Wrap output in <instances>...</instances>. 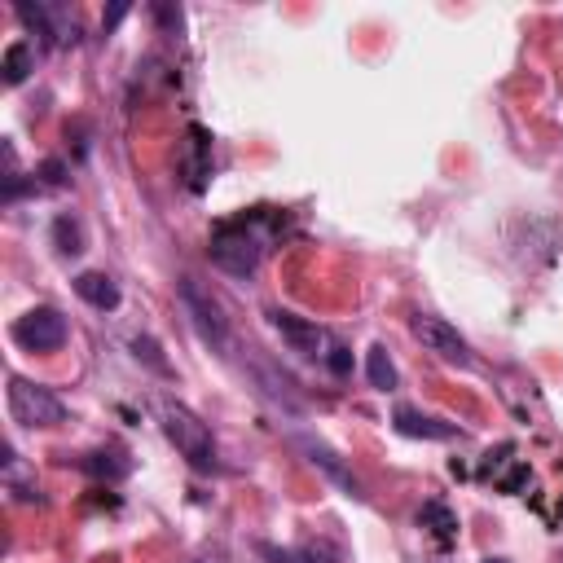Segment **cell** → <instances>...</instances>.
I'll return each mask as SVG.
<instances>
[{"instance_id": "7402d4cb", "label": "cell", "mask_w": 563, "mask_h": 563, "mask_svg": "<svg viewBox=\"0 0 563 563\" xmlns=\"http://www.w3.org/2000/svg\"><path fill=\"white\" fill-rule=\"evenodd\" d=\"M524 480H528V471H524V467H515V471H511V476H506V480H502V489H506V493H515V489H520V484H524Z\"/></svg>"}, {"instance_id": "2e32d148", "label": "cell", "mask_w": 563, "mask_h": 563, "mask_svg": "<svg viewBox=\"0 0 563 563\" xmlns=\"http://www.w3.org/2000/svg\"><path fill=\"white\" fill-rule=\"evenodd\" d=\"M84 471L106 476V480H119V476H128V458L124 454H88L84 458Z\"/></svg>"}, {"instance_id": "8992f818", "label": "cell", "mask_w": 563, "mask_h": 563, "mask_svg": "<svg viewBox=\"0 0 563 563\" xmlns=\"http://www.w3.org/2000/svg\"><path fill=\"white\" fill-rule=\"evenodd\" d=\"M14 339L27 352H58L66 344V317L58 308H31L14 322Z\"/></svg>"}, {"instance_id": "ac0fdd59", "label": "cell", "mask_w": 563, "mask_h": 563, "mask_svg": "<svg viewBox=\"0 0 563 563\" xmlns=\"http://www.w3.org/2000/svg\"><path fill=\"white\" fill-rule=\"evenodd\" d=\"M326 366H330V374H339V379H348L352 374V352L344 348V344H335L326 352Z\"/></svg>"}, {"instance_id": "e0dca14e", "label": "cell", "mask_w": 563, "mask_h": 563, "mask_svg": "<svg viewBox=\"0 0 563 563\" xmlns=\"http://www.w3.org/2000/svg\"><path fill=\"white\" fill-rule=\"evenodd\" d=\"M132 352H137V357L146 361V366H154L159 374H168V361H163V352H159V344H154L150 335H137V339H132Z\"/></svg>"}, {"instance_id": "9a60e30c", "label": "cell", "mask_w": 563, "mask_h": 563, "mask_svg": "<svg viewBox=\"0 0 563 563\" xmlns=\"http://www.w3.org/2000/svg\"><path fill=\"white\" fill-rule=\"evenodd\" d=\"M5 484H9V493H14L18 502H36V476H31V480L22 476L14 449H5Z\"/></svg>"}, {"instance_id": "44dd1931", "label": "cell", "mask_w": 563, "mask_h": 563, "mask_svg": "<svg viewBox=\"0 0 563 563\" xmlns=\"http://www.w3.org/2000/svg\"><path fill=\"white\" fill-rule=\"evenodd\" d=\"M154 18H159L163 27H181V9H172V5H154Z\"/></svg>"}, {"instance_id": "6da1fadb", "label": "cell", "mask_w": 563, "mask_h": 563, "mask_svg": "<svg viewBox=\"0 0 563 563\" xmlns=\"http://www.w3.org/2000/svg\"><path fill=\"white\" fill-rule=\"evenodd\" d=\"M163 427H168V440L176 449H181L185 458H190L194 471H216V445H212V432H207V423L198 418L194 410H185V405L168 401L163 405Z\"/></svg>"}, {"instance_id": "ffe728a7", "label": "cell", "mask_w": 563, "mask_h": 563, "mask_svg": "<svg viewBox=\"0 0 563 563\" xmlns=\"http://www.w3.org/2000/svg\"><path fill=\"white\" fill-rule=\"evenodd\" d=\"M124 18H128V5H124V0H119V5H110V9H106L102 27H106V31H115V27H119V22H124Z\"/></svg>"}, {"instance_id": "7a4b0ae2", "label": "cell", "mask_w": 563, "mask_h": 563, "mask_svg": "<svg viewBox=\"0 0 563 563\" xmlns=\"http://www.w3.org/2000/svg\"><path fill=\"white\" fill-rule=\"evenodd\" d=\"M9 414L14 423L22 427H58L66 423V405L53 396L44 383H31V379H9Z\"/></svg>"}, {"instance_id": "8fae6325", "label": "cell", "mask_w": 563, "mask_h": 563, "mask_svg": "<svg viewBox=\"0 0 563 563\" xmlns=\"http://www.w3.org/2000/svg\"><path fill=\"white\" fill-rule=\"evenodd\" d=\"M0 71H5V84H22L31 71H36V49H31L27 40L9 44V49H5V62H0Z\"/></svg>"}, {"instance_id": "cb8c5ba5", "label": "cell", "mask_w": 563, "mask_h": 563, "mask_svg": "<svg viewBox=\"0 0 563 563\" xmlns=\"http://www.w3.org/2000/svg\"><path fill=\"white\" fill-rule=\"evenodd\" d=\"M484 563H506V559H484Z\"/></svg>"}, {"instance_id": "52a82bcc", "label": "cell", "mask_w": 563, "mask_h": 563, "mask_svg": "<svg viewBox=\"0 0 563 563\" xmlns=\"http://www.w3.org/2000/svg\"><path fill=\"white\" fill-rule=\"evenodd\" d=\"M269 326L282 335V344L291 348V352H300V357L308 361H317V357H326V335H322V326H313V322H304V317H295V313H286V308H269Z\"/></svg>"}, {"instance_id": "5b68a950", "label": "cell", "mask_w": 563, "mask_h": 563, "mask_svg": "<svg viewBox=\"0 0 563 563\" xmlns=\"http://www.w3.org/2000/svg\"><path fill=\"white\" fill-rule=\"evenodd\" d=\"M410 330H414V339L423 344L427 352H436L440 361H449V366H471V344L458 335L454 326L445 322V317H427V313H418L414 322H410Z\"/></svg>"}, {"instance_id": "9c48e42d", "label": "cell", "mask_w": 563, "mask_h": 563, "mask_svg": "<svg viewBox=\"0 0 563 563\" xmlns=\"http://www.w3.org/2000/svg\"><path fill=\"white\" fill-rule=\"evenodd\" d=\"M392 427L401 436H414V440H454L458 427L445 423V418H432V414H418L410 405H401V410L392 414Z\"/></svg>"}, {"instance_id": "3957f363", "label": "cell", "mask_w": 563, "mask_h": 563, "mask_svg": "<svg viewBox=\"0 0 563 563\" xmlns=\"http://www.w3.org/2000/svg\"><path fill=\"white\" fill-rule=\"evenodd\" d=\"M181 304H185L190 326L198 330V339H203L212 352L225 357V352H229V322H225V313H220V304L194 278H181Z\"/></svg>"}, {"instance_id": "4fadbf2b", "label": "cell", "mask_w": 563, "mask_h": 563, "mask_svg": "<svg viewBox=\"0 0 563 563\" xmlns=\"http://www.w3.org/2000/svg\"><path fill=\"white\" fill-rule=\"evenodd\" d=\"M366 374H370V388H379V392L396 388V366H392V357H388V348L383 344H374L366 352Z\"/></svg>"}, {"instance_id": "30bf717a", "label": "cell", "mask_w": 563, "mask_h": 563, "mask_svg": "<svg viewBox=\"0 0 563 563\" xmlns=\"http://www.w3.org/2000/svg\"><path fill=\"white\" fill-rule=\"evenodd\" d=\"M75 295H80L84 304H93V308H102V313H110V308H119V286L110 273H97V269H88L75 278Z\"/></svg>"}, {"instance_id": "277c9868", "label": "cell", "mask_w": 563, "mask_h": 563, "mask_svg": "<svg viewBox=\"0 0 563 563\" xmlns=\"http://www.w3.org/2000/svg\"><path fill=\"white\" fill-rule=\"evenodd\" d=\"M212 260L234 278H251L260 264V238L247 225H220L212 234Z\"/></svg>"}, {"instance_id": "5bb4252c", "label": "cell", "mask_w": 563, "mask_h": 563, "mask_svg": "<svg viewBox=\"0 0 563 563\" xmlns=\"http://www.w3.org/2000/svg\"><path fill=\"white\" fill-rule=\"evenodd\" d=\"M53 242H58L62 256H80L84 251V225L75 216H58L53 220Z\"/></svg>"}, {"instance_id": "603a6c76", "label": "cell", "mask_w": 563, "mask_h": 563, "mask_svg": "<svg viewBox=\"0 0 563 563\" xmlns=\"http://www.w3.org/2000/svg\"><path fill=\"white\" fill-rule=\"evenodd\" d=\"M260 555H264V559H273V563H300L295 555H286V550H273V546H260Z\"/></svg>"}, {"instance_id": "7c38bea8", "label": "cell", "mask_w": 563, "mask_h": 563, "mask_svg": "<svg viewBox=\"0 0 563 563\" xmlns=\"http://www.w3.org/2000/svg\"><path fill=\"white\" fill-rule=\"evenodd\" d=\"M418 524L432 528L440 542H449V537H458V515L449 511L445 502H423V511H418Z\"/></svg>"}, {"instance_id": "d6986e66", "label": "cell", "mask_w": 563, "mask_h": 563, "mask_svg": "<svg viewBox=\"0 0 563 563\" xmlns=\"http://www.w3.org/2000/svg\"><path fill=\"white\" fill-rule=\"evenodd\" d=\"M40 181L44 185H66V163L62 159H44L40 163Z\"/></svg>"}, {"instance_id": "ba28073f", "label": "cell", "mask_w": 563, "mask_h": 563, "mask_svg": "<svg viewBox=\"0 0 563 563\" xmlns=\"http://www.w3.org/2000/svg\"><path fill=\"white\" fill-rule=\"evenodd\" d=\"M295 449H300V454H304L308 462H313V467H322L326 476L348 493V498H357V502L366 498V484H361L357 476H352V471L344 467V458H339L330 445H322V440H313V436H295Z\"/></svg>"}]
</instances>
